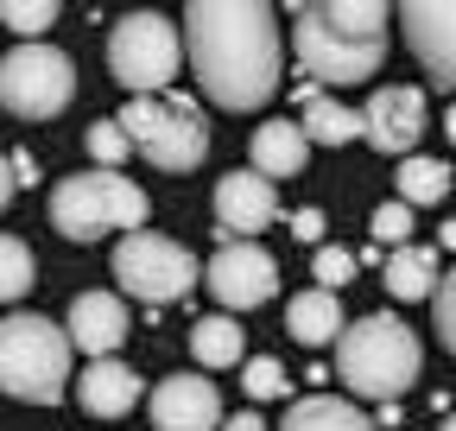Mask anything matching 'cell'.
<instances>
[{
    "instance_id": "74e56055",
    "label": "cell",
    "mask_w": 456,
    "mask_h": 431,
    "mask_svg": "<svg viewBox=\"0 0 456 431\" xmlns=\"http://www.w3.org/2000/svg\"><path fill=\"white\" fill-rule=\"evenodd\" d=\"M437 431H456V412H450V419H444V425H437Z\"/></svg>"
},
{
    "instance_id": "4fadbf2b",
    "label": "cell",
    "mask_w": 456,
    "mask_h": 431,
    "mask_svg": "<svg viewBox=\"0 0 456 431\" xmlns=\"http://www.w3.org/2000/svg\"><path fill=\"white\" fill-rule=\"evenodd\" d=\"M273 216H279L273 178H260V172H228V178H216V229H222V241H254Z\"/></svg>"
},
{
    "instance_id": "5b68a950",
    "label": "cell",
    "mask_w": 456,
    "mask_h": 431,
    "mask_svg": "<svg viewBox=\"0 0 456 431\" xmlns=\"http://www.w3.org/2000/svg\"><path fill=\"white\" fill-rule=\"evenodd\" d=\"M114 121L127 127V140L159 172H197L209 152V121L191 95H134Z\"/></svg>"
},
{
    "instance_id": "4dcf8cb0",
    "label": "cell",
    "mask_w": 456,
    "mask_h": 431,
    "mask_svg": "<svg viewBox=\"0 0 456 431\" xmlns=\"http://www.w3.org/2000/svg\"><path fill=\"white\" fill-rule=\"evenodd\" d=\"M431 305H437V337H444V349L456 355V266L437 280V298H431Z\"/></svg>"
},
{
    "instance_id": "603a6c76",
    "label": "cell",
    "mask_w": 456,
    "mask_h": 431,
    "mask_svg": "<svg viewBox=\"0 0 456 431\" xmlns=\"http://www.w3.org/2000/svg\"><path fill=\"white\" fill-rule=\"evenodd\" d=\"M450 166H444V159H406V166H399V203H444L450 197Z\"/></svg>"
},
{
    "instance_id": "2e32d148",
    "label": "cell",
    "mask_w": 456,
    "mask_h": 431,
    "mask_svg": "<svg viewBox=\"0 0 456 431\" xmlns=\"http://www.w3.org/2000/svg\"><path fill=\"white\" fill-rule=\"evenodd\" d=\"M77 394H83V412L121 419V412H134V400H140V374H134L127 362H89L83 381H77Z\"/></svg>"
},
{
    "instance_id": "4316f807",
    "label": "cell",
    "mask_w": 456,
    "mask_h": 431,
    "mask_svg": "<svg viewBox=\"0 0 456 431\" xmlns=\"http://www.w3.org/2000/svg\"><path fill=\"white\" fill-rule=\"evenodd\" d=\"M241 387H248V400H279L285 394V368L273 355H254V362H241Z\"/></svg>"
},
{
    "instance_id": "d6986e66",
    "label": "cell",
    "mask_w": 456,
    "mask_h": 431,
    "mask_svg": "<svg viewBox=\"0 0 456 431\" xmlns=\"http://www.w3.org/2000/svg\"><path fill=\"white\" fill-rule=\"evenodd\" d=\"M437 248H393L387 254V292L393 298H437Z\"/></svg>"
},
{
    "instance_id": "d6a6232c",
    "label": "cell",
    "mask_w": 456,
    "mask_h": 431,
    "mask_svg": "<svg viewBox=\"0 0 456 431\" xmlns=\"http://www.w3.org/2000/svg\"><path fill=\"white\" fill-rule=\"evenodd\" d=\"M13 191H20V172H13V152H0V209L13 203Z\"/></svg>"
},
{
    "instance_id": "3957f363",
    "label": "cell",
    "mask_w": 456,
    "mask_h": 431,
    "mask_svg": "<svg viewBox=\"0 0 456 431\" xmlns=\"http://www.w3.org/2000/svg\"><path fill=\"white\" fill-rule=\"evenodd\" d=\"M70 323H51L38 311L0 317V394L57 406L70 394Z\"/></svg>"
},
{
    "instance_id": "8992f818",
    "label": "cell",
    "mask_w": 456,
    "mask_h": 431,
    "mask_svg": "<svg viewBox=\"0 0 456 431\" xmlns=\"http://www.w3.org/2000/svg\"><path fill=\"white\" fill-rule=\"evenodd\" d=\"M184 64V38L165 13H127L114 20L108 38V70L127 95H171V77Z\"/></svg>"
},
{
    "instance_id": "9a60e30c",
    "label": "cell",
    "mask_w": 456,
    "mask_h": 431,
    "mask_svg": "<svg viewBox=\"0 0 456 431\" xmlns=\"http://www.w3.org/2000/svg\"><path fill=\"white\" fill-rule=\"evenodd\" d=\"M70 343L95 362H114V349L127 343V305L114 292H77L70 298Z\"/></svg>"
},
{
    "instance_id": "8fae6325",
    "label": "cell",
    "mask_w": 456,
    "mask_h": 431,
    "mask_svg": "<svg viewBox=\"0 0 456 431\" xmlns=\"http://www.w3.org/2000/svg\"><path fill=\"white\" fill-rule=\"evenodd\" d=\"M399 26H406L412 58L444 89H456V0H412V7H399Z\"/></svg>"
},
{
    "instance_id": "7a4b0ae2",
    "label": "cell",
    "mask_w": 456,
    "mask_h": 431,
    "mask_svg": "<svg viewBox=\"0 0 456 431\" xmlns=\"http://www.w3.org/2000/svg\"><path fill=\"white\" fill-rule=\"evenodd\" d=\"M419 368H425L419 337H412L399 317H387V311L349 323V330H342V343H336V374H342V387L362 394V400H380V406H393L399 394H406V387L419 381Z\"/></svg>"
},
{
    "instance_id": "484cf974",
    "label": "cell",
    "mask_w": 456,
    "mask_h": 431,
    "mask_svg": "<svg viewBox=\"0 0 456 431\" xmlns=\"http://www.w3.org/2000/svg\"><path fill=\"white\" fill-rule=\"evenodd\" d=\"M0 26H13L20 45H45V32L57 26V0H0Z\"/></svg>"
},
{
    "instance_id": "d4e9b609",
    "label": "cell",
    "mask_w": 456,
    "mask_h": 431,
    "mask_svg": "<svg viewBox=\"0 0 456 431\" xmlns=\"http://www.w3.org/2000/svg\"><path fill=\"white\" fill-rule=\"evenodd\" d=\"M32 273H38V260L20 235H0V305H13L32 292Z\"/></svg>"
},
{
    "instance_id": "e575fe53",
    "label": "cell",
    "mask_w": 456,
    "mask_h": 431,
    "mask_svg": "<svg viewBox=\"0 0 456 431\" xmlns=\"http://www.w3.org/2000/svg\"><path fill=\"white\" fill-rule=\"evenodd\" d=\"M13 172H20V184H32V178H38V166H32V152H13Z\"/></svg>"
},
{
    "instance_id": "5bb4252c",
    "label": "cell",
    "mask_w": 456,
    "mask_h": 431,
    "mask_svg": "<svg viewBox=\"0 0 456 431\" xmlns=\"http://www.w3.org/2000/svg\"><path fill=\"white\" fill-rule=\"evenodd\" d=\"M368 121V146L393 152V159H412L419 134H425V95L419 89H374V102L362 108Z\"/></svg>"
},
{
    "instance_id": "8d00e7d4",
    "label": "cell",
    "mask_w": 456,
    "mask_h": 431,
    "mask_svg": "<svg viewBox=\"0 0 456 431\" xmlns=\"http://www.w3.org/2000/svg\"><path fill=\"white\" fill-rule=\"evenodd\" d=\"M444 134H450V140H456V108H450V115H444Z\"/></svg>"
},
{
    "instance_id": "30bf717a",
    "label": "cell",
    "mask_w": 456,
    "mask_h": 431,
    "mask_svg": "<svg viewBox=\"0 0 456 431\" xmlns=\"http://www.w3.org/2000/svg\"><path fill=\"white\" fill-rule=\"evenodd\" d=\"M203 280L216 292L222 311H254L279 292V260L260 248V241H222L203 266Z\"/></svg>"
},
{
    "instance_id": "7402d4cb",
    "label": "cell",
    "mask_w": 456,
    "mask_h": 431,
    "mask_svg": "<svg viewBox=\"0 0 456 431\" xmlns=\"http://www.w3.org/2000/svg\"><path fill=\"white\" fill-rule=\"evenodd\" d=\"M241 349H248V330H241L235 317H203L197 330H191V355L203 368H235Z\"/></svg>"
},
{
    "instance_id": "44dd1931",
    "label": "cell",
    "mask_w": 456,
    "mask_h": 431,
    "mask_svg": "<svg viewBox=\"0 0 456 431\" xmlns=\"http://www.w3.org/2000/svg\"><path fill=\"white\" fill-rule=\"evenodd\" d=\"M285 431H374V425H368V412H355L349 400L311 394V400H298L292 412H285Z\"/></svg>"
},
{
    "instance_id": "1f68e13d",
    "label": "cell",
    "mask_w": 456,
    "mask_h": 431,
    "mask_svg": "<svg viewBox=\"0 0 456 431\" xmlns=\"http://www.w3.org/2000/svg\"><path fill=\"white\" fill-rule=\"evenodd\" d=\"M292 235L311 241V248H323V209H298V216H292Z\"/></svg>"
},
{
    "instance_id": "ba28073f",
    "label": "cell",
    "mask_w": 456,
    "mask_h": 431,
    "mask_svg": "<svg viewBox=\"0 0 456 431\" xmlns=\"http://www.w3.org/2000/svg\"><path fill=\"white\" fill-rule=\"evenodd\" d=\"M114 280H121L134 298H146V305H171V298H184L203 280V266H197V254L184 241H165V235L140 229V235L114 241Z\"/></svg>"
},
{
    "instance_id": "ac0fdd59",
    "label": "cell",
    "mask_w": 456,
    "mask_h": 431,
    "mask_svg": "<svg viewBox=\"0 0 456 431\" xmlns=\"http://www.w3.org/2000/svg\"><path fill=\"white\" fill-rule=\"evenodd\" d=\"M285 323H292V337L305 349H323V343H342V330H349V317H342V298L336 292H298L292 305H285Z\"/></svg>"
},
{
    "instance_id": "836d02e7",
    "label": "cell",
    "mask_w": 456,
    "mask_h": 431,
    "mask_svg": "<svg viewBox=\"0 0 456 431\" xmlns=\"http://www.w3.org/2000/svg\"><path fill=\"white\" fill-rule=\"evenodd\" d=\"M222 431H266V419H260V412H235V419H228Z\"/></svg>"
},
{
    "instance_id": "6da1fadb",
    "label": "cell",
    "mask_w": 456,
    "mask_h": 431,
    "mask_svg": "<svg viewBox=\"0 0 456 431\" xmlns=\"http://www.w3.org/2000/svg\"><path fill=\"white\" fill-rule=\"evenodd\" d=\"M184 51L203 95L228 115H248L279 89L285 51H279L273 7H260V0H197V7H184Z\"/></svg>"
},
{
    "instance_id": "83f0119b",
    "label": "cell",
    "mask_w": 456,
    "mask_h": 431,
    "mask_svg": "<svg viewBox=\"0 0 456 431\" xmlns=\"http://www.w3.org/2000/svg\"><path fill=\"white\" fill-rule=\"evenodd\" d=\"M311 273L323 280V292H342V286L355 280V254H349V248H330V241H323V248L311 254Z\"/></svg>"
},
{
    "instance_id": "9c48e42d",
    "label": "cell",
    "mask_w": 456,
    "mask_h": 431,
    "mask_svg": "<svg viewBox=\"0 0 456 431\" xmlns=\"http://www.w3.org/2000/svg\"><path fill=\"white\" fill-rule=\"evenodd\" d=\"M292 51H298V64L305 77L323 89V83H368L387 58V38H349V32H336L323 20V7H298V26H292Z\"/></svg>"
},
{
    "instance_id": "f1b7e54d",
    "label": "cell",
    "mask_w": 456,
    "mask_h": 431,
    "mask_svg": "<svg viewBox=\"0 0 456 431\" xmlns=\"http://www.w3.org/2000/svg\"><path fill=\"white\" fill-rule=\"evenodd\" d=\"M127 146H134V140H127V127H121V121H95V127H89V152H95V166H102V172L121 166Z\"/></svg>"
},
{
    "instance_id": "e0dca14e",
    "label": "cell",
    "mask_w": 456,
    "mask_h": 431,
    "mask_svg": "<svg viewBox=\"0 0 456 431\" xmlns=\"http://www.w3.org/2000/svg\"><path fill=\"white\" fill-rule=\"evenodd\" d=\"M305 159H311L305 121H266V127H254V172L260 178H298Z\"/></svg>"
},
{
    "instance_id": "7c38bea8",
    "label": "cell",
    "mask_w": 456,
    "mask_h": 431,
    "mask_svg": "<svg viewBox=\"0 0 456 431\" xmlns=\"http://www.w3.org/2000/svg\"><path fill=\"white\" fill-rule=\"evenodd\" d=\"M222 394L203 374H165L152 387V431H222Z\"/></svg>"
},
{
    "instance_id": "f546056e",
    "label": "cell",
    "mask_w": 456,
    "mask_h": 431,
    "mask_svg": "<svg viewBox=\"0 0 456 431\" xmlns=\"http://www.w3.org/2000/svg\"><path fill=\"white\" fill-rule=\"evenodd\" d=\"M368 229H374V241H380V248H387V241H393V248H406V235H412V203H399V197H393V203H380Z\"/></svg>"
},
{
    "instance_id": "52a82bcc",
    "label": "cell",
    "mask_w": 456,
    "mask_h": 431,
    "mask_svg": "<svg viewBox=\"0 0 456 431\" xmlns=\"http://www.w3.org/2000/svg\"><path fill=\"white\" fill-rule=\"evenodd\" d=\"M70 95H77V64L57 45H13L7 58H0V102H7L20 121L64 115Z\"/></svg>"
},
{
    "instance_id": "277c9868",
    "label": "cell",
    "mask_w": 456,
    "mask_h": 431,
    "mask_svg": "<svg viewBox=\"0 0 456 431\" xmlns=\"http://www.w3.org/2000/svg\"><path fill=\"white\" fill-rule=\"evenodd\" d=\"M146 191L121 172H77L51 191V229L64 241H102V235H140Z\"/></svg>"
},
{
    "instance_id": "d590c367",
    "label": "cell",
    "mask_w": 456,
    "mask_h": 431,
    "mask_svg": "<svg viewBox=\"0 0 456 431\" xmlns=\"http://www.w3.org/2000/svg\"><path fill=\"white\" fill-rule=\"evenodd\" d=\"M437 241H444V248L456 254V223H444V229H437Z\"/></svg>"
},
{
    "instance_id": "cb8c5ba5",
    "label": "cell",
    "mask_w": 456,
    "mask_h": 431,
    "mask_svg": "<svg viewBox=\"0 0 456 431\" xmlns=\"http://www.w3.org/2000/svg\"><path fill=\"white\" fill-rule=\"evenodd\" d=\"M323 20L336 32H349V38H387V7L380 0H330Z\"/></svg>"
},
{
    "instance_id": "ffe728a7",
    "label": "cell",
    "mask_w": 456,
    "mask_h": 431,
    "mask_svg": "<svg viewBox=\"0 0 456 431\" xmlns=\"http://www.w3.org/2000/svg\"><path fill=\"white\" fill-rule=\"evenodd\" d=\"M305 134H311V146H349V140H368V121L355 115V108H342L336 95H317V102H305Z\"/></svg>"
}]
</instances>
